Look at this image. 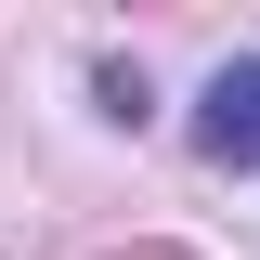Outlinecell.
<instances>
[{"label":"cell","instance_id":"6da1fadb","mask_svg":"<svg viewBox=\"0 0 260 260\" xmlns=\"http://www.w3.org/2000/svg\"><path fill=\"white\" fill-rule=\"evenodd\" d=\"M195 143L221 169H260V52H234L208 91H195Z\"/></svg>","mask_w":260,"mask_h":260}]
</instances>
